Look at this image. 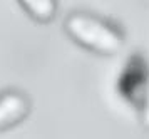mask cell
Here are the masks:
<instances>
[{
  "mask_svg": "<svg viewBox=\"0 0 149 139\" xmlns=\"http://www.w3.org/2000/svg\"><path fill=\"white\" fill-rule=\"evenodd\" d=\"M64 29L77 45L101 55L121 52L124 35L112 22L89 12H72L64 22Z\"/></svg>",
  "mask_w": 149,
  "mask_h": 139,
  "instance_id": "6da1fadb",
  "label": "cell"
},
{
  "mask_svg": "<svg viewBox=\"0 0 149 139\" xmlns=\"http://www.w3.org/2000/svg\"><path fill=\"white\" fill-rule=\"evenodd\" d=\"M32 111V99L19 87H7L0 91V133L17 127L29 117Z\"/></svg>",
  "mask_w": 149,
  "mask_h": 139,
  "instance_id": "7a4b0ae2",
  "label": "cell"
},
{
  "mask_svg": "<svg viewBox=\"0 0 149 139\" xmlns=\"http://www.w3.org/2000/svg\"><path fill=\"white\" fill-rule=\"evenodd\" d=\"M20 5L32 19L42 24L50 22L57 12V2L54 0H25L20 2Z\"/></svg>",
  "mask_w": 149,
  "mask_h": 139,
  "instance_id": "3957f363",
  "label": "cell"
}]
</instances>
